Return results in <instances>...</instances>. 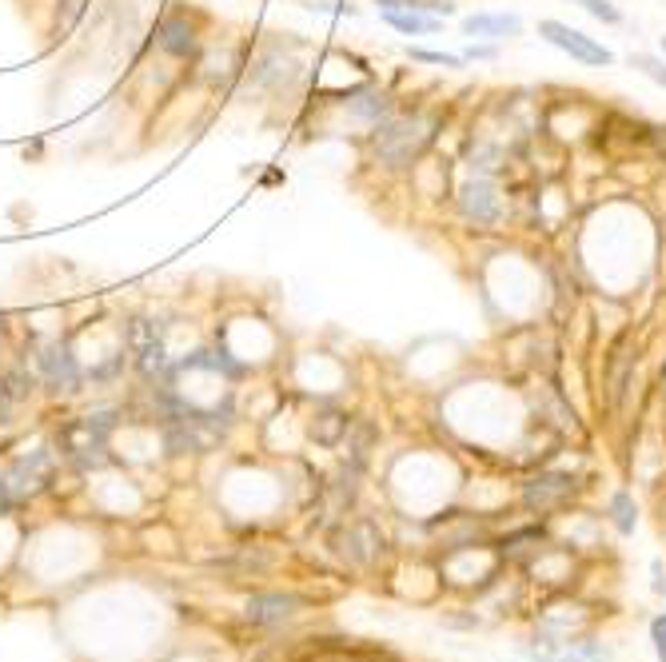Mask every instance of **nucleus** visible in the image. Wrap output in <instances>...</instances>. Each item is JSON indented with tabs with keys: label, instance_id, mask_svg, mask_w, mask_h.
I'll use <instances>...</instances> for the list:
<instances>
[{
	"label": "nucleus",
	"instance_id": "nucleus-1",
	"mask_svg": "<svg viewBox=\"0 0 666 662\" xmlns=\"http://www.w3.org/2000/svg\"><path fill=\"white\" fill-rule=\"evenodd\" d=\"M431 124L423 120V116H387V120H379L375 124V140H371V148H375V156L383 160V164H407L423 144H427V132Z\"/></svg>",
	"mask_w": 666,
	"mask_h": 662
},
{
	"label": "nucleus",
	"instance_id": "nucleus-2",
	"mask_svg": "<svg viewBox=\"0 0 666 662\" xmlns=\"http://www.w3.org/2000/svg\"><path fill=\"white\" fill-rule=\"evenodd\" d=\"M539 36H543L547 44H555L559 52H567L571 60H579V64H591V68L615 64V52H611L603 40H595V36H587V32L563 24V20H539Z\"/></svg>",
	"mask_w": 666,
	"mask_h": 662
},
{
	"label": "nucleus",
	"instance_id": "nucleus-3",
	"mask_svg": "<svg viewBox=\"0 0 666 662\" xmlns=\"http://www.w3.org/2000/svg\"><path fill=\"white\" fill-rule=\"evenodd\" d=\"M112 419L100 411V415H84V419H72L60 427V451L84 467L100 463V451H104V435H108Z\"/></svg>",
	"mask_w": 666,
	"mask_h": 662
},
{
	"label": "nucleus",
	"instance_id": "nucleus-4",
	"mask_svg": "<svg viewBox=\"0 0 666 662\" xmlns=\"http://www.w3.org/2000/svg\"><path fill=\"white\" fill-rule=\"evenodd\" d=\"M48 475H52V455H48V451H32V455H24V459H16V463L8 467L4 487H8L12 499L20 503V499H32V495L48 483Z\"/></svg>",
	"mask_w": 666,
	"mask_h": 662
},
{
	"label": "nucleus",
	"instance_id": "nucleus-5",
	"mask_svg": "<svg viewBox=\"0 0 666 662\" xmlns=\"http://www.w3.org/2000/svg\"><path fill=\"white\" fill-rule=\"evenodd\" d=\"M375 4H379L383 20H387L395 32H403V36H431V32L443 28V20L431 16V12H423L415 0H375Z\"/></svg>",
	"mask_w": 666,
	"mask_h": 662
},
{
	"label": "nucleus",
	"instance_id": "nucleus-6",
	"mask_svg": "<svg viewBox=\"0 0 666 662\" xmlns=\"http://www.w3.org/2000/svg\"><path fill=\"white\" fill-rule=\"evenodd\" d=\"M40 375L52 391H76L80 387V363L68 343H48L40 355Z\"/></svg>",
	"mask_w": 666,
	"mask_h": 662
},
{
	"label": "nucleus",
	"instance_id": "nucleus-7",
	"mask_svg": "<svg viewBox=\"0 0 666 662\" xmlns=\"http://www.w3.org/2000/svg\"><path fill=\"white\" fill-rule=\"evenodd\" d=\"M463 32L475 40H507L523 32V20L515 12H475L463 20Z\"/></svg>",
	"mask_w": 666,
	"mask_h": 662
},
{
	"label": "nucleus",
	"instance_id": "nucleus-8",
	"mask_svg": "<svg viewBox=\"0 0 666 662\" xmlns=\"http://www.w3.org/2000/svg\"><path fill=\"white\" fill-rule=\"evenodd\" d=\"M567 495H575V479L571 475H539L527 483V507L531 511H551L555 503H563Z\"/></svg>",
	"mask_w": 666,
	"mask_h": 662
},
{
	"label": "nucleus",
	"instance_id": "nucleus-9",
	"mask_svg": "<svg viewBox=\"0 0 666 662\" xmlns=\"http://www.w3.org/2000/svg\"><path fill=\"white\" fill-rule=\"evenodd\" d=\"M156 44L168 56H196V28L184 16H164L156 28Z\"/></svg>",
	"mask_w": 666,
	"mask_h": 662
},
{
	"label": "nucleus",
	"instance_id": "nucleus-10",
	"mask_svg": "<svg viewBox=\"0 0 666 662\" xmlns=\"http://www.w3.org/2000/svg\"><path fill=\"white\" fill-rule=\"evenodd\" d=\"M339 543H347V547H339V555H347L351 563H371L379 555V547H383V535L375 531V523L363 519L347 535H339Z\"/></svg>",
	"mask_w": 666,
	"mask_h": 662
},
{
	"label": "nucleus",
	"instance_id": "nucleus-11",
	"mask_svg": "<svg viewBox=\"0 0 666 662\" xmlns=\"http://www.w3.org/2000/svg\"><path fill=\"white\" fill-rule=\"evenodd\" d=\"M296 607H300L296 595H256V599L248 603V619L260 623V627H276V623L292 619Z\"/></svg>",
	"mask_w": 666,
	"mask_h": 662
},
{
	"label": "nucleus",
	"instance_id": "nucleus-12",
	"mask_svg": "<svg viewBox=\"0 0 666 662\" xmlns=\"http://www.w3.org/2000/svg\"><path fill=\"white\" fill-rule=\"evenodd\" d=\"M351 112L371 120V124H379V120L391 116V100L383 92H375V88H363V92H351Z\"/></svg>",
	"mask_w": 666,
	"mask_h": 662
},
{
	"label": "nucleus",
	"instance_id": "nucleus-13",
	"mask_svg": "<svg viewBox=\"0 0 666 662\" xmlns=\"http://www.w3.org/2000/svg\"><path fill=\"white\" fill-rule=\"evenodd\" d=\"M463 196H467V200H463V204H467V216H475V220H483V224H491V220L499 216V200H495V192H491L487 184H475V180H471Z\"/></svg>",
	"mask_w": 666,
	"mask_h": 662
},
{
	"label": "nucleus",
	"instance_id": "nucleus-14",
	"mask_svg": "<svg viewBox=\"0 0 666 662\" xmlns=\"http://www.w3.org/2000/svg\"><path fill=\"white\" fill-rule=\"evenodd\" d=\"M347 427H351V419L328 407V411H320V415H316V423H312V439H316V443H324V447H335V443L347 435Z\"/></svg>",
	"mask_w": 666,
	"mask_h": 662
},
{
	"label": "nucleus",
	"instance_id": "nucleus-15",
	"mask_svg": "<svg viewBox=\"0 0 666 662\" xmlns=\"http://www.w3.org/2000/svg\"><path fill=\"white\" fill-rule=\"evenodd\" d=\"M611 515H615V527H619L623 535H635V527H639V511H635V499H631L627 491H619V495L611 499Z\"/></svg>",
	"mask_w": 666,
	"mask_h": 662
},
{
	"label": "nucleus",
	"instance_id": "nucleus-16",
	"mask_svg": "<svg viewBox=\"0 0 666 662\" xmlns=\"http://www.w3.org/2000/svg\"><path fill=\"white\" fill-rule=\"evenodd\" d=\"M411 60H423V64H443V68H463L467 56H455V52H435V48H407Z\"/></svg>",
	"mask_w": 666,
	"mask_h": 662
},
{
	"label": "nucleus",
	"instance_id": "nucleus-17",
	"mask_svg": "<svg viewBox=\"0 0 666 662\" xmlns=\"http://www.w3.org/2000/svg\"><path fill=\"white\" fill-rule=\"evenodd\" d=\"M152 339H160V331H156L152 320H132V324H128V347H132V355H136L140 347H148Z\"/></svg>",
	"mask_w": 666,
	"mask_h": 662
},
{
	"label": "nucleus",
	"instance_id": "nucleus-18",
	"mask_svg": "<svg viewBox=\"0 0 666 662\" xmlns=\"http://www.w3.org/2000/svg\"><path fill=\"white\" fill-rule=\"evenodd\" d=\"M575 4H579L583 12H591L595 20H603V24H619V20H623V12H619L611 0H575Z\"/></svg>",
	"mask_w": 666,
	"mask_h": 662
},
{
	"label": "nucleus",
	"instance_id": "nucleus-19",
	"mask_svg": "<svg viewBox=\"0 0 666 662\" xmlns=\"http://www.w3.org/2000/svg\"><path fill=\"white\" fill-rule=\"evenodd\" d=\"M631 64H635L643 76H651L659 88H666V60H659V56H643V52H639V56H631Z\"/></svg>",
	"mask_w": 666,
	"mask_h": 662
},
{
	"label": "nucleus",
	"instance_id": "nucleus-20",
	"mask_svg": "<svg viewBox=\"0 0 666 662\" xmlns=\"http://www.w3.org/2000/svg\"><path fill=\"white\" fill-rule=\"evenodd\" d=\"M4 391L12 395V403H16V399H24V395L32 391V375H24V371H12V375L4 379Z\"/></svg>",
	"mask_w": 666,
	"mask_h": 662
},
{
	"label": "nucleus",
	"instance_id": "nucleus-21",
	"mask_svg": "<svg viewBox=\"0 0 666 662\" xmlns=\"http://www.w3.org/2000/svg\"><path fill=\"white\" fill-rule=\"evenodd\" d=\"M651 643H655V659L666 662V615L651 623Z\"/></svg>",
	"mask_w": 666,
	"mask_h": 662
},
{
	"label": "nucleus",
	"instance_id": "nucleus-22",
	"mask_svg": "<svg viewBox=\"0 0 666 662\" xmlns=\"http://www.w3.org/2000/svg\"><path fill=\"white\" fill-rule=\"evenodd\" d=\"M463 56H467V60H487V56H495V48H483V44L475 48V44H471V48H467Z\"/></svg>",
	"mask_w": 666,
	"mask_h": 662
},
{
	"label": "nucleus",
	"instance_id": "nucleus-23",
	"mask_svg": "<svg viewBox=\"0 0 666 662\" xmlns=\"http://www.w3.org/2000/svg\"><path fill=\"white\" fill-rule=\"evenodd\" d=\"M12 507H16V499H12V491H8V487H4V479H0V515H4V511H12Z\"/></svg>",
	"mask_w": 666,
	"mask_h": 662
},
{
	"label": "nucleus",
	"instance_id": "nucleus-24",
	"mask_svg": "<svg viewBox=\"0 0 666 662\" xmlns=\"http://www.w3.org/2000/svg\"><path fill=\"white\" fill-rule=\"evenodd\" d=\"M64 16L76 20V16H80V0H64Z\"/></svg>",
	"mask_w": 666,
	"mask_h": 662
},
{
	"label": "nucleus",
	"instance_id": "nucleus-25",
	"mask_svg": "<svg viewBox=\"0 0 666 662\" xmlns=\"http://www.w3.org/2000/svg\"><path fill=\"white\" fill-rule=\"evenodd\" d=\"M663 52H666V36H663Z\"/></svg>",
	"mask_w": 666,
	"mask_h": 662
}]
</instances>
